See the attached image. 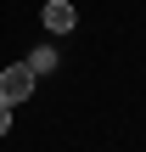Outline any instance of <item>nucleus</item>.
Wrapping results in <instances>:
<instances>
[{
	"label": "nucleus",
	"mask_w": 146,
	"mask_h": 152,
	"mask_svg": "<svg viewBox=\"0 0 146 152\" xmlns=\"http://www.w3.org/2000/svg\"><path fill=\"white\" fill-rule=\"evenodd\" d=\"M51 68H56V56H51V51H34V56H28V73H34V79H39V73H51Z\"/></svg>",
	"instance_id": "nucleus-3"
},
{
	"label": "nucleus",
	"mask_w": 146,
	"mask_h": 152,
	"mask_svg": "<svg viewBox=\"0 0 146 152\" xmlns=\"http://www.w3.org/2000/svg\"><path fill=\"white\" fill-rule=\"evenodd\" d=\"M6 130H11V107L0 102V135H6Z\"/></svg>",
	"instance_id": "nucleus-4"
},
{
	"label": "nucleus",
	"mask_w": 146,
	"mask_h": 152,
	"mask_svg": "<svg viewBox=\"0 0 146 152\" xmlns=\"http://www.w3.org/2000/svg\"><path fill=\"white\" fill-rule=\"evenodd\" d=\"M28 90H34V73H28V62H17V68H6V73H0V102H6V107L28 102Z\"/></svg>",
	"instance_id": "nucleus-1"
},
{
	"label": "nucleus",
	"mask_w": 146,
	"mask_h": 152,
	"mask_svg": "<svg viewBox=\"0 0 146 152\" xmlns=\"http://www.w3.org/2000/svg\"><path fill=\"white\" fill-rule=\"evenodd\" d=\"M39 17H45V28H51V34H68V28L79 23V11H73L68 0H45V11H39Z\"/></svg>",
	"instance_id": "nucleus-2"
}]
</instances>
